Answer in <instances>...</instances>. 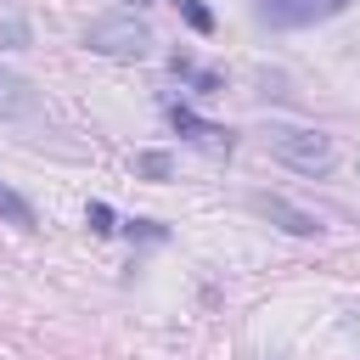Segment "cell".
I'll list each match as a JSON object with an SVG mask.
<instances>
[{
    "mask_svg": "<svg viewBox=\"0 0 360 360\" xmlns=\"http://www.w3.org/2000/svg\"><path fill=\"white\" fill-rule=\"evenodd\" d=\"M84 45H90L96 56H112V62H141V56L152 51V28H146V17H135V11H107V17H96V22L84 28Z\"/></svg>",
    "mask_w": 360,
    "mask_h": 360,
    "instance_id": "cell-1",
    "label": "cell"
},
{
    "mask_svg": "<svg viewBox=\"0 0 360 360\" xmlns=\"http://www.w3.org/2000/svg\"><path fill=\"white\" fill-rule=\"evenodd\" d=\"M253 208L259 214H270V219H281V231H292V236H321V219L315 214H304V208H292V202H281V197H253Z\"/></svg>",
    "mask_w": 360,
    "mask_h": 360,
    "instance_id": "cell-6",
    "label": "cell"
},
{
    "mask_svg": "<svg viewBox=\"0 0 360 360\" xmlns=\"http://www.w3.org/2000/svg\"><path fill=\"white\" fill-rule=\"evenodd\" d=\"M135 174H146V180H169V174H174V158H169V152H135Z\"/></svg>",
    "mask_w": 360,
    "mask_h": 360,
    "instance_id": "cell-9",
    "label": "cell"
},
{
    "mask_svg": "<svg viewBox=\"0 0 360 360\" xmlns=\"http://www.w3.org/2000/svg\"><path fill=\"white\" fill-rule=\"evenodd\" d=\"M169 68H174V73H180V79H191V84H197V90H202V96H214V90H219V73H208V68H191V62H186V56H174V62H169Z\"/></svg>",
    "mask_w": 360,
    "mask_h": 360,
    "instance_id": "cell-10",
    "label": "cell"
},
{
    "mask_svg": "<svg viewBox=\"0 0 360 360\" xmlns=\"http://www.w3.org/2000/svg\"><path fill=\"white\" fill-rule=\"evenodd\" d=\"M39 112H45L39 90L22 73H6L0 68V124H22V118H39Z\"/></svg>",
    "mask_w": 360,
    "mask_h": 360,
    "instance_id": "cell-5",
    "label": "cell"
},
{
    "mask_svg": "<svg viewBox=\"0 0 360 360\" xmlns=\"http://www.w3.org/2000/svg\"><path fill=\"white\" fill-rule=\"evenodd\" d=\"M354 0H253V17L264 28H315L338 11H349Z\"/></svg>",
    "mask_w": 360,
    "mask_h": 360,
    "instance_id": "cell-3",
    "label": "cell"
},
{
    "mask_svg": "<svg viewBox=\"0 0 360 360\" xmlns=\"http://www.w3.org/2000/svg\"><path fill=\"white\" fill-rule=\"evenodd\" d=\"M270 152L298 174H332V163H338V146L321 129H270Z\"/></svg>",
    "mask_w": 360,
    "mask_h": 360,
    "instance_id": "cell-2",
    "label": "cell"
},
{
    "mask_svg": "<svg viewBox=\"0 0 360 360\" xmlns=\"http://www.w3.org/2000/svg\"><path fill=\"white\" fill-rule=\"evenodd\" d=\"M163 112H169V124H174V135H180L186 146H197V152H208V158H231L236 135H231L225 124H208V118H197L186 101H169Z\"/></svg>",
    "mask_w": 360,
    "mask_h": 360,
    "instance_id": "cell-4",
    "label": "cell"
},
{
    "mask_svg": "<svg viewBox=\"0 0 360 360\" xmlns=\"http://www.w3.org/2000/svg\"><path fill=\"white\" fill-rule=\"evenodd\" d=\"M22 45H34V28H28V17H17V11H0V51H22Z\"/></svg>",
    "mask_w": 360,
    "mask_h": 360,
    "instance_id": "cell-8",
    "label": "cell"
},
{
    "mask_svg": "<svg viewBox=\"0 0 360 360\" xmlns=\"http://www.w3.org/2000/svg\"><path fill=\"white\" fill-rule=\"evenodd\" d=\"M0 219L17 225V231H34V202H28L22 191H11L6 180H0Z\"/></svg>",
    "mask_w": 360,
    "mask_h": 360,
    "instance_id": "cell-7",
    "label": "cell"
},
{
    "mask_svg": "<svg viewBox=\"0 0 360 360\" xmlns=\"http://www.w3.org/2000/svg\"><path fill=\"white\" fill-rule=\"evenodd\" d=\"M84 219H90V231H96V236H112V231H118V225H112V208H107V202H90V214H84Z\"/></svg>",
    "mask_w": 360,
    "mask_h": 360,
    "instance_id": "cell-12",
    "label": "cell"
},
{
    "mask_svg": "<svg viewBox=\"0 0 360 360\" xmlns=\"http://www.w3.org/2000/svg\"><path fill=\"white\" fill-rule=\"evenodd\" d=\"M174 6H180V17H186V22L197 28V34H214V17H208V11L197 6V0H174Z\"/></svg>",
    "mask_w": 360,
    "mask_h": 360,
    "instance_id": "cell-11",
    "label": "cell"
}]
</instances>
